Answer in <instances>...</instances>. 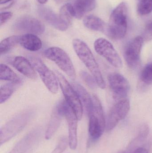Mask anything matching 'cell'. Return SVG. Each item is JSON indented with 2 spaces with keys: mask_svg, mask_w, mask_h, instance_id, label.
I'll use <instances>...</instances> for the list:
<instances>
[{
  "mask_svg": "<svg viewBox=\"0 0 152 153\" xmlns=\"http://www.w3.org/2000/svg\"><path fill=\"white\" fill-rule=\"evenodd\" d=\"M72 44L77 55L92 74L98 86L101 89H104L106 87L105 82L90 48L84 42L79 39H74Z\"/></svg>",
  "mask_w": 152,
  "mask_h": 153,
  "instance_id": "1",
  "label": "cell"
},
{
  "mask_svg": "<svg viewBox=\"0 0 152 153\" xmlns=\"http://www.w3.org/2000/svg\"><path fill=\"white\" fill-rule=\"evenodd\" d=\"M128 9L122 2L112 13L105 33L112 39L119 40L126 36L127 29Z\"/></svg>",
  "mask_w": 152,
  "mask_h": 153,
  "instance_id": "2",
  "label": "cell"
},
{
  "mask_svg": "<svg viewBox=\"0 0 152 153\" xmlns=\"http://www.w3.org/2000/svg\"><path fill=\"white\" fill-rule=\"evenodd\" d=\"M55 73L65 100L74 111L78 120H81L83 117V105L77 93L62 74L58 71Z\"/></svg>",
  "mask_w": 152,
  "mask_h": 153,
  "instance_id": "3",
  "label": "cell"
},
{
  "mask_svg": "<svg viewBox=\"0 0 152 153\" xmlns=\"http://www.w3.org/2000/svg\"><path fill=\"white\" fill-rule=\"evenodd\" d=\"M46 57L54 62L69 77L74 80L76 73L74 65L68 54L59 48H49L44 52Z\"/></svg>",
  "mask_w": 152,
  "mask_h": 153,
  "instance_id": "4",
  "label": "cell"
},
{
  "mask_svg": "<svg viewBox=\"0 0 152 153\" xmlns=\"http://www.w3.org/2000/svg\"><path fill=\"white\" fill-rule=\"evenodd\" d=\"M28 58L46 88L53 94L57 93L59 91L57 76L40 58L32 55L29 56Z\"/></svg>",
  "mask_w": 152,
  "mask_h": 153,
  "instance_id": "5",
  "label": "cell"
},
{
  "mask_svg": "<svg viewBox=\"0 0 152 153\" xmlns=\"http://www.w3.org/2000/svg\"><path fill=\"white\" fill-rule=\"evenodd\" d=\"M94 48L96 53L112 65L118 69L122 68V60L109 41L105 39H98L95 42Z\"/></svg>",
  "mask_w": 152,
  "mask_h": 153,
  "instance_id": "6",
  "label": "cell"
},
{
  "mask_svg": "<svg viewBox=\"0 0 152 153\" xmlns=\"http://www.w3.org/2000/svg\"><path fill=\"white\" fill-rule=\"evenodd\" d=\"M29 119L27 114L17 116L7 122L0 130V144H3L10 140L20 132L26 126Z\"/></svg>",
  "mask_w": 152,
  "mask_h": 153,
  "instance_id": "7",
  "label": "cell"
},
{
  "mask_svg": "<svg viewBox=\"0 0 152 153\" xmlns=\"http://www.w3.org/2000/svg\"><path fill=\"white\" fill-rule=\"evenodd\" d=\"M58 104L68 123L70 147L72 150H75L77 146V130L78 119L74 111L67 103L66 101H61Z\"/></svg>",
  "mask_w": 152,
  "mask_h": 153,
  "instance_id": "8",
  "label": "cell"
},
{
  "mask_svg": "<svg viewBox=\"0 0 152 153\" xmlns=\"http://www.w3.org/2000/svg\"><path fill=\"white\" fill-rule=\"evenodd\" d=\"M130 109V102L124 99L117 102L111 109L105 120V129L107 131L113 129L120 120L124 119Z\"/></svg>",
  "mask_w": 152,
  "mask_h": 153,
  "instance_id": "9",
  "label": "cell"
},
{
  "mask_svg": "<svg viewBox=\"0 0 152 153\" xmlns=\"http://www.w3.org/2000/svg\"><path fill=\"white\" fill-rule=\"evenodd\" d=\"M142 37L137 36L127 45L124 51V57L128 65L135 69L139 65L141 50L144 43Z\"/></svg>",
  "mask_w": 152,
  "mask_h": 153,
  "instance_id": "10",
  "label": "cell"
},
{
  "mask_svg": "<svg viewBox=\"0 0 152 153\" xmlns=\"http://www.w3.org/2000/svg\"><path fill=\"white\" fill-rule=\"evenodd\" d=\"M13 27L15 30L26 34L41 35L45 30V26L41 21L28 16H23L17 19Z\"/></svg>",
  "mask_w": 152,
  "mask_h": 153,
  "instance_id": "11",
  "label": "cell"
},
{
  "mask_svg": "<svg viewBox=\"0 0 152 153\" xmlns=\"http://www.w3.org/2000/svg\"><path fill=\"white\" fill-rule=\"evenodd\" d=\"M108 81L115 99L119 100L126 97L130 90V85L125 76L117 73H112L108 76Z\"/></svg>",
  "mask_w": 152,
  "mask_h": 153,
  "instance_id": "12",
  "label": "cell"
},
{
  "mask_svg": "<svg viewBox=\"0 0 152 153\" xmlns=\"http://www.w3.org/2000/svg\"><path fill=\"white\" fill-rule=\"evenodd\" d=\"M37 13L44 20L56 29L60 31H65L69 26L65 23L52 10L44 5H40L37 8Z\"/></svg>",
  "mask_w": 152,
  "mask_h": 153,
  "instance_id": "13",
  "label": "cell"
},
{
  "mask_svg": "<svg viewBox=\"0 0 152 153\" xmlns=\"http://www.w3.org/2000/svg\"><path fill=\"white\" fill-rule=\"evenodd\" d=\"M11 64L21 74L31 80L37 79V74L31 62L25 57L17 56L11 61Z\"/></svg>",
  "mask_w": 152,
  "mask_h": 153,
  "instance_id": "14",
  "label": "cell"
},
{
  "mask_svg": "<svg viewBox=\"0 0 152 153\" xmlns=\"http://www.w3.org/2000/svg\"><path fill=\"white\" fill-rule=\"evenodd\" d=\"M39 131L34 130L26 135L9 153H26L32 147L39 137Z\"/></svg>",
  "mask_w": 152,
  "mask_h": 153,
  "instance_id": "15",
  "label": "cell"
},
{
  "mask_svg": "<svg viewBox=\"0 0 152 153\" xmlns=\"http://www.w3.org/2000/svg\"><path fill=\"white\" fill-rule=\"evenodd\" d=\"M71 85L77 93L82 105L84 106L87 113L88 116H90L93 112V98L91 97L85 88L80 84L76 82L72 83Z\"/></svg>",
  "mask_w": 152,
  "mask_h": 153,
  "instance_id": "16",
  "label": "cell"
},
{
  "mask_svg": "<svg viewBox=\"0 0 152 153\" xmlns=\"http://www.w3.org/2000/svg\"><path fill=\"white\" fill-rule=\"evenodd\" d=\"M96 0H74L73 6L74 17L80 19L85 13L91 11L96 6Z\"/></svg>",
  "mask_w": 152,
  "mask_h": 153,
  "instance_id": "17",
  "label": "cell"
},
{
  "mask_svg": "<svg viewBox=\"0 0 152 153\" xmlns=\"http://www.w3.org/2000/svg\"><path fill=\"white\" fill-rule=\"evenodd\" d=\"M19 44L22 47L31 52L38 51L43 45L41 39L33 34H26L21 36Z\"/></svg>",
  "mask_w": 152,
  "mask_h": 153,
  "instance_id": "18",
  "label": "cell"
},
{
  "mask_svg": "<svg viewBox=\"0 0 152 153\" xmlns=\"http://www.w3.org/2000/svg\"><path fill=\"white\" fill-rule=\"evenodd\" d=\"M63 114L59 107L56 106L52 114L50 122L45 134V138L49 140L52 137L60 125Z\"/></svg>",
  "mask_w": 152,
  "mask_h": 153,
  "instance_id": "19",
  "label": "cell"
},
{
  "mask_svg": "<svg viewBox=\"0 0 152 153\" xmlns=\"http://www.w3.org/2000/svg\"><path fill=\"white\" fill-rule=\"evenodd\" d=\"M89 117V134L93 141H96L101 136L105 129V126L102 124L99 120L93 114H91Z\"/></svg>",
  "mask_w": 152,
  "mask_h": 153,
  "instance_id": "20",
  "label": "cell"
},
{
  "mask_svg": "<svg viewBox=\"0 0 152 153\" xmlns=\"http://www.w3.org/2000/svg\"><path fill=\"white\" fill-rule=\"evenodd\" d=\"M84 25L89 29L105 33L107 25L103 20L94 15L85 17L83 21Z\"/></svg>",
  "mask_w": 152,
  "mask_h": 153,
  "instance_id": "21",
  "label": "cell"
},
{
  "mask_svg": "<svg viewBox=\"0 0 152 153\" xmlns=\"http://www.w3.org/2000/svg\"><path fill=\"white\" fill-rule=\"evenodd\" d=\"M0 79L3 81H10L11 82L18 84L21 82V78L10 67L3 64H1Z\"/></svg>",
  "mask_w": 152,
  "mask_h": 153,
  "instance_id": "22",
  "label": "cell"
},
{
  "mask_svg": "<svg viewBox=\"0 0 152 153\" xmlns=\"http://www.w3.org/2000/svg\"><path fill=\"white\" fill-rule=\"evenodd\" d=\"M21 36H13L3 39L0 44L1 55L6 53L11 50L17 44H19Z\"/></svg>",
  "mask_w": 152,
  "mask_h": 153,
  "instance_id": "23",
  "label": "cell"
},
{
  "mask_svg": "<svg viewBox=\"0 0 152 153\" xmlns=\"http://www.w3.org/2000/svg\"><path fill=\"white\" fill-rule=\"evenodd\" d=\"M59 15L61 19L68 26L71 25L73 18H75L72 4L67 3L62 6Z\"/></svg>",
  "mask_w": 152,
  "mask_h": 153,
  "instance_id": "24",
  "label": "cell"
},
{
  "mask_svg": "<svg viewBox=\"0 0 152 153\" xmlns=\"http://www.w3.org/2000/svg\"><path fill=\"white\" fill-rule=\"evenodd\" d=\"M18 84L10 82L5 84L1 87L0 102L1 104L5 102L14 92Z\"/></svg>",
  "mask_w": 152,
  "mask_h": 153,
  "instance_id": "25",
  "label": "cell"
},
{
  "mask_svg": "<svg viewBox=\"0 0 152 153\" xmlns=\"http://www.w3.org/2000/svg\"><path fill=\"white\" fill-rule=\"evenodd\" d=\"M142 86H148L152 84V62L147 65L141 72L139 79Z\"/></svg>",
  "mask_w": 152,
  "mask_h": 153,
  "instance_id": "26",
  "label": "cell"
},
{
  "mask_svg": "<svg viewBox=\"0 0 152 153\" xmlns=\"http://www.w3.org/2000/svg\"><path fill=\"white\" fill-rule=\"evenodd\" d=\"M93 112L91 114H93L95 116L101 121L102 124L105 126V118H104L103 109L101 103L98 97L95 95H93Z\"/></svg>",
  "mask_w": 152,
  "mask_h": 153,
  "instance_id": "27",
  "label": "cell"
},
{
  "mask_svg": "<svg viewBox=\"0 0 152 153\" xmlns=\"http://www.w3.org/2000/svg\"><path fill=\"white\" fill-rule=\"evenodd\" d=\"M137 11L141 16L151 13L152 12V0H141L137 6Z\"/></svg>",
  "mask_w": 152,
  "mask_h": 153,
  "instance_id": "28",
  "label": "cell"
},
{
  "mask_svg": "<svg viewBox=\"0 0 152 153\" xmlns=\"http://www.w3.org/2000/svg\"><path fill=\"white\" fill-rule=\"evenodd\" d=\"M80 74L82 79L90 88L93 89L96 88L98 84L93 76H91L88 73L84 71L81 72Z\"/></svg>",
  "mask_w": 152,
  "mask_h": 153,
  "instance_id": "29",
  "label": "cell"
},
{
  "mask_svg": "<svg viewBox=\"0 0 152 153\" xmlns=\"http://www.w3.org/2000/svg\"><path fill=\"white\" fill-rule=\"evenodd\" d=\"M69 143V139L66 137H62L59 142L55 149L51 153H62L65 151L68 147Z\"/></svg>",
  "mask_w": 152,
  "mask_h": 153,
  "instance_id": "30",
  "label": "cell"
},
{
  "mask_svg": "<svg viewBox=\"0 0 152 153\" xmlns=\"http://www.w3.org/2000/svg\"><path fill=\"white\" fill-rule=\"evenodd\" d=\"M149 133V126L146 124H143L140 126L137 135V140H142L145 139Z\"/></svg>",
  "mask_w": 152,
  "mask_h": 153,
  "instance_id": "31",
  "label": "cell"
},
{
  "mask_svg": "<svg viewBox=\"0 0 152 153\" xmlns=\"http://www.w3.org/2000/svg\"><path fill=\"white\" fill-rule=\"evenodd\" d=\"M142 37L146 41L152 40V20L145 27Z\"/></svg>",
  "mask_w": 152,
  "mask_h": 153,
  "instance_id": "32",
  "label": "cell"
},
{
  "mask_svg": "<svg viewBox=\"0 0 152 153\" xmlns=\"http://www.w3.org/2000/svg\"><path fill=\"white\" fill-rule=\"evenodd\" d=\"M12 13L11 12H4L0 14V25L1 26L7 22L12 17Z\"/></svg>",
  "mask_w": 152,
  "mask_h": 153,
  "instance_id": "33",
  "label": "cell"
},
{
  "mask_svg": "<svg viewBox=\"0 0 152 153\" xmlns=\"http://www.w3.org/2000/svg\"><path fill=\"white\" fill-rule=\"evenodd\" d=\"M132 153H148V152L145 148L139 147L134 150Z\"/></svg>",
  "mask_w": 152,
  "mask_h": 153,
  "instance_id": "34",
  "label": "cell"
},
{
  "mask_svg": "<svg viewBox=\"0 0 152 153\" xmlns=\"http://www.w3.org/2000/svg\"><path fill=\"white\" fill-rule=\"evenodd\" d=\"M56 3H63L66 2L70 0H54Z\"/></svg>",
  "mask_w": 152,
  "mask_h": 153,
  "instance_id": "35",
  "label": "cell"
},
{
  "mask_svg": "<svg viewBox=\"0 0 152 153\" xmlns=\"http://www.w3.org/2000/svg\"><path fill=\"white\" fill-rule=\"evenodd\" d=\"M11 1H12V0H0V3L1 4H4L9 2Z\"/></svg>",
  "mask_w": 152,
  "mask_h": 153,
  "instance_id": "36",
  "label": "cell"
},
{
  "mask_svg": "<svg viewBox=\"0 0 152 153\" xmlns=\"http://www.w3.org/2000/svg\"><path fill=\"white\" fill-rule=\"evenodd\" d=\"M37 1L39 3L42 4H43L46 3L48 1V0H37Z\"/></svg>",
  "mask_w": 152,
  "mask_h": 153,
  "instance_id": "37",
  "label": "cell"
},
{
  "mask_svg": "<svg viewBox=\"0 0 152 153\" xmlns=\"http://www.w3.org/2000/svg\"><path fill=\"white\" fill-rule=\"evenodd\" d=\"M119 153H126L125 152H120Z\"/></svg>",
  "mask_w": 152,
  "mask_h": 153,
  "instance_id": "38",
  "label": "cell"
}]
</instances>
